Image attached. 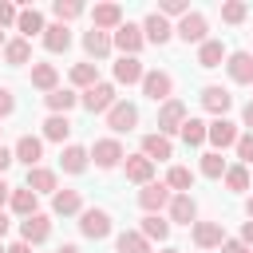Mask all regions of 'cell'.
I'll list each match as a JSON object with an SVG mask.
<instances>
[{
	"label": "cell",
	"mask_w": 253,
	"mask_h": 253,
	"mask_svg": "<svg viewBox=\"0 0 253 253\" xmlns=\"http://www.w3.org/2000/svg\"><path fill=\"white\" fill-rule=\"evenodd\" d=\"M0 253H8V245H4V241H0Z\"/></svg>",
	"instance_id": "91938a15"
},
{
	"label": "cell",
	"mask_w": 253,
	"mask_h": 253,
	"mask_svg": "<svg viewBox=\"0 0 253 253\" xmlns=\"http://www.w3.org/2000/svg\"><path fill=\"white\" fill-rule=\"evenodd\" d=\"M225 59H229V51H225L221 40H206V43L198 47V67H221Z\"/></svg>",
	"instance_id": "4dcf8cb0"
},
{
	"label": "cell",
	"mask_w": 253,
	"mask_h": 253,
	"mask_svg": "<svg viewBox=\"0 0 253 253\" xmlns=\"http://www.w3.org/2000/svg\"><path fill=\"white\" fill-rule=\"evenodd\" d=\"M241 241H245V245H249V249H253V217H249V221H245V225H241Z\"/></svg>",
	"instance_id": "816d5d0a"
},
{
	"label": "cell",
	"mask_w": 253,
	"mask_h": 253,
	"mask_svg": "<svg viewBox=\"0 0 253 253\" xmlns=\"http://www.w3.org/2000/svg\"><path fill=\"white\" fill-rule=\"evenodd\" d=\"M24 186L36 190V194H55V190H59V174L47 170V166H32L28 178H24Z\"/></svg>",
	"instance_id": "484cf974"
},
{
	"label": "cell",
	"mask_w": 253,
	"mask_h": 253,
	"mask_svg": "<svg viewBox=\"0 0 253 253\" xmlns=\"http://www.w3.org/2000/svg\"><path fill=\"white\" fill-rule=\"evenodd\" d=\"M115 253H150V241L138 233V229H123L115 237Z\"/></svg>",
	"instance_id": "836d02e7"
},
{
	"label": "cell",
	"mask_w": 253,
	"mask_h": 253,
	"mask_svg": "<svg viewBox=\"0 0 253 253\" xmlns=\"http://www.w3.org/2000/svg\"><path fill=\"white\" fill-rule=\"evenodd\" d=\"M16 32H20L24 40H32V36H43V32H47V20H43V12H40V8H20Z\"/></svg>",
	"instance_id": "4316f807"
},
{
	"label": "cell",
	"mask_w": 253,
	"mask_h": 253,
	"mask_svg": "<svg viewBox=\"0 0 253 253\" xmlns=\"http://www.w3.org/2000/svg\"><path fill=\"white\" fill-rule=\"evenodd\" d=\"M221 253H249V245H245L241 237H225V241H221Z\"/></svg>",
	"instance_id": "7dc6e473"
},
{
	"label": "cell",
	"mask_w": 253,
	"mask_h": 253,
	"mask_svg": "<svg viewBox=\"0 0 253 253\" xmlns=\"http://www.w3.org/2000/svg\"><path fill=\"white\" fill-rule=\"evenodd\" d=\"M206 32H210V24H206L202 12H190V16H182V20L174 24V36H178L182 43H198V47H202V43L210 40Z\"/></svg>",
	"instance_id": "5b68a950"
},
{
	"label": "cell",
	"mask_w": 253,
	"mask_h": 253,
	"mask_svg": "<svg viewBox=\"0 0 253 253\" xmlns=\"http://www.w3.org/2000/svg\"><path fill=\"white\" fill-rule=\"evenodd\" d=\"M245 213H249V217H253V198H249V202H245Z\"/></svg>",
	"instance_id": "9f6ffc18"
},
{
	"label": "cell",
	"mask_w": 253,
	"mask_h": 253,
	"mask_svg": "<svg viewBox=\"0 0 253 253\" xmlns=\"http://www.w3.org/2000/svg\"><path fill=\"white\" fill-rule=\"evenodd\" d=\"M8 253H32V245H28V241H12V245H8Z\"/></svg>",
	"instance_id": "f5cc1de1"
},
{
	"label": "cell",
	"mask_w": 253,
	"mask_h": 253,
	"mask_svg": "<svg viewBox=\"0 0 253 253\" xmlns=\"http://www.w3.org/2000/svg\"><path fill=\"white\" fill-rule=\"evenodd\" d=\"M111 229H115V221H111V213H107L103 206H87V210L79 213V233H83V237L103 241V237H111Z\"/></svg>",
	"instance_id": "6da1fadb"
},
{
	"label": "cell",
	"mask_w": 253,
	"mask_h": 253,
	"mask_svg": "<svg viewBox=\"0 0 253 253\" xmlns=\"http://www.w3.org/2000/svg\"><path fill=\"white\" fill-rule=\"evenodd\" d=\"M170 198H174V190H170L166 182H150V186L138 190V206H142L146 213H162V210L170 206Z\"/></svg>",
	"instance_id": "9c48e42d"
},
{
	"label": "cell",
	"mask_w": 253,
	"mask_h": 253,
	"mask_svg": "<svg viewBox=\"0 0 253 253\" xmlns=\"http://www.w3.org/2000/svg\"><path fill=\"white\" fill-rule=\"evenodd\" d=\"M142 75H146V67H142V59L138 55H119L115 59V83H138L142 87Z\"/></svg>",
	"instance_id": "ffe728a7"
},
{
	"label": "cell",
	"mask_w": 253,
	"mask_h": 253,
	"mask_svg": "<svg viewBox=\"0 0 253 253\" xmlns=\"http://www.w3.org/2000/svg\"><path fill=\"white\" fill-rule=\"evenodd\" d=\"M123 170H126V182H134V186H150L154 182V162L138 150V154H126L123 158Z\"/></svg>",
	"instance_id": "4fadbf2b"
},
{
	"label": "cell",
	"mask_w": 253,
	"mask_h": 253,
	"mask_svg": "<svg viewBox=\"0 0 253 253\" xmlns=\"http://www.w3.org/2000/svg\"><path fill=\"white\" fill-rule=\"evenodd\" d=\"M111 43H115L123 55H138V51L146 47L142 24H130V20H123V28H115V32H111Z\"/></svg>",
	"instance_id": "3957f363"
},
{
	"label": "cell",
	"mask_w": 253,
	"mask_h": 253,
	"mask_svg": "<svg viewBox=\"0 0 253 253\" xmlns=\"http://www.w3.org/2000/svg\"><path fill=\"white\" fill-rule=\"evenodd\" d=\"M107 126H111L115 134H130V130L138 126V107L126 103V99H119V103L107 111Z\"/></svg>",
	"instance_id": "ba28073f"
},
{
	"label": "cell",
	"mask_w": 253,
	"mask_h": 253,
	"mask_svg": "<svg viewBox=\"0 0 253 253\" xmlns=\"http://www.w3.org/2000/svg\"><path fill=\"white\" fill-rule=\"evenodd\" d=\"M245 16H249V4H245V0H225V4H221V20H225V24H241Z\"/></svg>",
	"instance_id": "b9f144b4"
},
{
	"label": "cell",
	"mask_w": 253,
	"mask_h": 253,
	"mask_svg": "<svg viewBox=\"0 0 253 253\" xmlns=\"http://www.w3.org/2000/svg\"><path fill=\"white\" fill-rule=\"evenodd\" d=\"M194 245L198 249H221V241H225V229H221V221H194Z\"/></svg>",
	"instance_id": "d6986e66"
},
{
	"label": "cell",
	"mask_w": 253,
	"mask_h": 253,
	"mask_svg": "<svg viewBox=\"0 0 253 253\" xmlns=\"http://www.w3.org/2000/svg\"><path fill=\"white\" fill-rule=\"evenodd\" d=\"M87 166H91V150L87 146H75V142L63 146V154H59V170L63 174H83Z\"/></svg>",
	"instance_id": "d4e9b609"
},
{
	"label": "cell",
	"mask_w": 253,
	"mask_h": 253,
	"mask_svg": "<svg viewBox=\"0 0 253 253\" xmlns=\"http://www.w3.org/2000/svg\"><path fill=\"white\" fill-rule=\"evenodd\" d=\"M8 229H12V221H8V213L0 210V241H4V233H8Z\"/></svg>",
	"instance_id": "db71d44e"
},
{
	"label": "cell",
	"mask_w": 253,
	"mask_h": 253,
	"mask_svg": "<svg viewBox=\"0 0 253 253\" xmlns=\"http://www.w3.org/2000/svg\"><path fill=\"white\" fill-rule=\"evenodd\" d=\"M4 63H8V67H24V63H32V40H24V36L8 40V43H4Z\"/></svg>",
	"instance_id": "f546056e"
},
{
	"label": "cell",
	"mask_w": 253,
	"mask_h": 253,
	"mask_svg": "<svg viewBox=\"0 0 253 253\" xmlns=\"http://www.w3.org/2000/svg\"><path fill=\"white\" fill-rule=\"evenodd\" d=\"M83 51H87V59H91V63H95V59H107V55L115 51V43H111V32L87 28V32H83Z\"/></svg>",
	"instance_id": "e0dca14e"
},
{
	"label": "cell",
	"mask_w": 253,
	"mask_h": 253,
	"mask_svg": "<svg viewBox=\"0 0 253 253\" xmlns=\"http://www.w3.org/2000/svg\"><path fill=\"white\" fill-rule=\"evenodd\" d=\"M142 36H146V43H170L174 40V24L166 20V16H158V12H150L146 20H142Z\"/></svg>",
	"instance_id": "2e32d148"
},
{
	"label": "cell",
	"mask_w": 253,
	"mask_h": 253,
	"mask_svg": "<svg viewBox=\"0 0 253 253\" xmlns=\"http://www.w3.org/2000/svg\"><path fill=\"white\" fill-rule=\"evenodd\" d=\"M8 210H12L16 217H32V213H40V194L28 190V186H12V202H8Z\"/></svg>",
	"instance_id": "44dd1931"
},
{
	"label": "cell",
	"mask_w": 253,
	"mask_h": 253,
	"mask_svg": "<svg viewBox=\"0 0 253 253\" xmlns=\"http://www.w3.org/2000/svg\"><path fill=\"white\" fill-rule=\"evenodd\" d=\"M233 150H237L241 166H249V162H253V130H245V134L237 138V146H233Z\"/></svg>",
	"instance_id": "ee69618b"
},
{
	"label": "cell",
	"mask_w": 253,
	"mask_h": 253,
	"mask_svg": "<svg viewBox=\"0 0 253 253\" xmlns=\"http://www.w3.org/2000/svg\"><path fill=\"white\" fill-rule=\"evenodd\" d=\"M43 103H47V111H51V115H67L71 107H79V95H75L71 87H59V91L43 95Z\"/></svg>",
	"instance_id": "d6a6232c"
},
{
	"label": "cell",
	"mask_w": 253,
	"mask_h": 253,
	"mask_svg": "<svg viewBox=\"0 0 253 253\" xmlns=\"http://www.w3.org/2000/svg\"><path fill=\"white\" fill-rule=\"evenodd\" d=\"M123 158H126V150H123L119 138H99V142L91 146V162H95L99 170H115V166H123Z\"/></svg>",
	"instance_id": "52a82bcc"
},
{
	"label": "cell",
	"mask_w": 253,
	"mask_h": 253,
	"mask_svg": "<svg viewBox=\"0 0 253 253\" xmlns=\"http://www.w3.org/2000/svg\"><path fill=\"white\" fill-rule=\"evenodd\" d=\"M8 202H12V186H8V182H4V178H0V210H4V206H8Z\"/></svg>",
	"instance_id": "f907efd6"
},
{
	"label": "cell",
	"mask_w": 253,
	"mask_h": 253,
	"mask_svg": "<svg viewBox=\"0 0 253 253\" xmlns=\"http://www.w3.org/2000/svg\"><path fill=\"white\" fill-rule=\"evenodd\" d=\"M225 71H229V79L233 83H253V51H229V59H225Z\"/></svg>",
	"instance_id": "7402d4cb"
},
{
	"label": "cell",
	"mask_w": 253,
	"mask_h": 253,
	"mask_svg": "<svg viewBox=\"0 0 253 253\" xmlns=\"http://www.w3.org/2000/svg\"><path fill=\"white\" fill-rule=\"evenodd\" d=\"M12 162H16V154H12L8 146H0V178H4V170H8Z\"/></svg>",
	"instance_id": "c3c4849f"
},
{
	"label": "cell",
	"mask_w": 253,
	"mask_h": 253,
	"mask_svg": "<svg viewBox=\"0 0 253 253\" xmlns=\"http://www.w3.org/2000/svg\"><path fill=\"white\" fill-rule=\"evenodd\" d=\"M0 130H4V126H0Z\"/></svg>",
	"instance_id": "6125c7cd"
},
{
	"label": "cell",
	"mask_w": 253,
	"mask_h": 253,
	"mask_svg": "<svg viewBox=\"0 0 253 253\" xmlns=\"http://www.w3.org/2000/svg\"><path fill=\"white\" fill-rule=\"evenodd\" d=\"M186 119H190V111H186V103H182V99L162 103V107H158V134H166V138H170V134H178Z\"/></svg>",
	"instance_id": "8992f818"
},
{
	"label": "cell",
	"mask_w": 253,
	"mask_h": 253,
	"mask_svg": "<svg viewBox=\"0 0 253 253\" xmlns=\"http://www.w3.org/2000/svg\"><path fill=\"white\" fill-rule=\"evenodd\" d=\"M83 12H87V4H79V0H55V4H51L55 24H71V20H79Z\"/></svg>",
	"instance_id": "74e56055"
},
{
	"label": "cell",
	"mask_w": 253,
	"mask_h": 253,
	"mask_svg": "<svg viewBox=\"0 0 253 253\" xmlns=\"http://www.w3.org/2000/svg\"><path fill=\"white\" fill-rule=\"evenodd\" d=\"M4 43H8V40H4V28H0V47H4Z\"/></svg>",
	"instance_id": "680465c9"
},
{
	"label": "cell",
	"mask_w": 253,
	"mask_h": 253,
	"mask_svg": "<svg viewBox=\"0 0 253 253\" xmlns=\"http://www.w3.org/2000/svg\"><path fill=\"white\" fill-rule=\"evenodd\" d=\"M12 154H16V162H24V166L32 170V166H40V158H43V138H36V134H20L16 146H12Z\"/></svg>",
	"instance_id": "ac0fdd59"
},
{
	"label": "cell",
	"mask_w": 253,
	"mask_h": 253,
	"mask_svg": "<svg viewBox=\"0 0 253 253\" xmlns=\"http://www.w3.org/2000/svg\"><path fill=\"white\" fill-rule=\"evenodd\" d=\"M83 210H87V206H83L79 190H67V186H63V190L51 194V213H55V217H79Z\"/></svg>",
	"instance_id": "9a60e30c"
},
{
	"label": "cell",
	"mask_w": 253,
	"mask_h": 253,
	"mask_svg": "<svg viewBox=\"0 0 253 253\" xmlns=\"http://www.w3.org/2000/svg\"><path fill=\"white\" fill-rule=\"evenodd\" d=\"M178 134H182V142H186V146H202V142L210 138V123H202V119H194V115H190V119L182 123V130H178Z\"/></svg>",
	"instance_id": "d590c367"
},
{
	"label": "cell",
	"mask_w": 253,
	"mask_h": 253,
	"mask_svg": "<svg viewBox=\"0 0 253 253\" xmlns=\"http://www.w3.org/2000/svg\"><path fill=\"white\" fill-rule=\"evenodd\" d=\"M154 12H158V16H166V20H170V16H174V20H182V16H190V4H186V0H162Z\"/></svg>",
	"instance_id": "7bdbcfd3"
},
{
	"label": "cell",
	"mask_w": 253,
	"mask_h": 253,
	"mask_svg": "<svg viewBox=\"0 0 253 253\" xmlns=\"http://www.w3.org/2000/svg\"><path fill=\"white\" fill-rule=\"evenodd\" d=\"M95 83H99V63L83 59V63H75V67H71V87L87 91V87H95Z\"/></svg>",
	"instance_id": "e575fe53"
},
{
	"label": "cell",
	"mask_w": 253,
	"mask_h": 253,
	"mask_svg": "<svg viewBox=\"0 0 253 253\" xmlns=\"http://www.w3.org/2000/svg\"><path fill=\"white\" fill-rule=\"evenodd\" d=\"M16 20H20V8L12 0H0V28H16Z\"/></svg>",
	"instance_id": "f6af8a7d"
},
{
	"label": "cell",
	"mask_w": 253,
	"mask_h": 253,
	"mask_svg": "<svg viewBox=\"0 0 253 253\" xmlns=\"http://www.w3.org/2000/svg\"><path fill=\"white\" fill-rule=\"evenodd\" d=\"M198 170H202V178H225L229 162H225L217 150H206V154H202V162H198Z\"/></svg>",
	"instance_id": "f35d334b"
},
{
	"label": "cell",
	"mask_w": 253,
	"mask_h": 253,
	"mask_svg": "<svg viewBox=\"0 0 253 253\" xmlns=\"http://www.w3.org/2000/svg\"><path fill=\"white\" fill-rule=\"evenodd\" d=\"M55 253H79V245H59Z\"/></svg>",
	"instance_id": "11a10c76"
},
{
	"label": "cell",
	"mask_w": 253,
	"mask_h": 253,
	"mask_svg": "<svg viewBox=\"0 0 253 253\" xmlns=\"http://www.w3.org/2000/svg\"><path fill=\"white\" fill-rule=\"evenodd\" d=\"M32 87L43 91V95L59 91V67L55 63H32Z\"/></svg>",
	"instance_id": "83f0119b"
},
{
	"label": "cell",
	"mask_w": 253,
	"mask_h": 253,
	"mask_svg": "<svg viewBox=\"0 0 253 253\" xmlns=\"http://www.w3.org/2000/svg\"><path fill=\"white\" fill-rule=\"evenodd\" d=\"M47 237H51V217H47V213H32V217L20 221V241H28V245H43Z\"/></svg>",
	"instance_id": "5bb4252c"
},
{
	"label": "cell",
	"mask_w": 253,
	"mask_h": 253,
	"mask_svg": "<svg viewBox=\"0 0 253 253\" xmlns=\"http://www.w3.org/2000/svg\"><path fill=\"white\" fill-rule=\"evenodd\" d=\"M138 233H142L146 241H166V237H170V217H162V213H146L142 225H138Z\"/></svg>",
	"instance_id": "1f68e13d"
},
{
	"label": "cell",
	"mask_w": 253,
	"mask_h": 253,
	"mask_svg": "<svg viewBox=\"0 0 253 253\" xmlns=\"http://www.w3.org/2000/svg\"><path fill=\"white\" fill-rule=\"evenodd\" d=\"M166 217H170V225L178 221V225L194 229V221H198V202H194L190 194H174V198H170V206H166Z\"/></svg>",
	"instance_id": "30bf717a"
},
{
	"label": "cell",
	"mask_w": 253,
	"mask_h": 253,
	"mask_svg": "<svg viewBox=\"0 0 253 253\" xmlns=\"http://www.w3.org/2000/svg\"><path fill=\"white\" fill-rule=\"evenodd\" d=\"M241 126H245V130H253V99L241 107Z\"/></svg>",
	"instance_id": "681fc988"
},
{
	"label": "cell",
	"mask_w": 253,
	"mask_h": 253,
	"mask_svg": "<svg viewBox=\"0 0 253 253\" xmlns=\"http://www.w3.org/2000/svg\"><path fill=\"white\" fill-rule=\"evenodd\" d=\"M91 28H99V32L123 28V8H119V4H95V8H91Z\"/></svg>",
	"instance_id": "603a6c76"
},
{
	"label": "cell",
	"mask_w": 253,
	"mask_h": 253,
	"mask_svg": "<svg viewBox=\"0 0 253 253\" xmlns=\"http://www.w3.org/2000/svg\"><path fill=\"white\" fill-rule=\"evenodd\" d=\"M40 40H43V47H47L51 55H59V51L71 47V28H67V24H47V32H43Z\"/></svg>",
	"instance_id": "f1b7e54d"
},
{
	"label": "cell",
	"mask_w": 253,
	"mask_h": 253,
	"mask_svg": "<svg viewBox=\"0 0 253 253\" xmlns=\"http://www.w3.org/2000/svg\"><path fill=\"white\" fill-rule=\"evenodd\" d=\"M142 154H146L150 162H166V158H174V142H170L166 134L150 130V134H142Z\"/></svg>",
	"instance_id": "cb8c5ba5"
},
{
	"label": "cell",
	"mask_w": 253,
	"mask_h": 253,
	"mask_svg": "<svg viewBox=\"0 0 253 253\" xmlns=\"http://www.w3.org/2000/svg\"><path fill=\"white\" fill-rule=\"evenodd\" d=\"M198 103L213 115V119H225V111L233 107V95L225 91V87H217V83H210V87H202V95H198Z\"/></svg>",
	"instance_id": "8fae6325"
},
{
	"label": "cell",
	"mask_w": 253,
	"mask_h": 253,
	"mask_svg": "<svg viewBox=\"0 0 253 253\" xmlns=\"http://www.w3.org/2000/svg\"><path fill=\"white\" fill-rule=\"evenodd\" d=\"M79 103H83L91 115H107V111L119 103V95H115V83H103V79H99L95 87H87V91L79 95Z\"/></svg>",
	"instance_id": "7a4b0ae2"
},
{
	"label": "cell",
	"mask_w": 253,
	"mask_h": 253,
	"mask_svg": "<svg viewBox=\"0 0 253 253\" xmlns=\"http://www.w3.org/2000/svg\"><path fill=\"white\" fill-rule=\"evenodd\" d=\"M249 190H253V186H249Z\"/></svg>",
	"instance_id": "94428289"
},
{
	"label": "cell",
	"mask_w": 253,
	"mask_h": 253,
	"mask_svg": "<svg viewBox=\"0 0 253 253\" xmlns=\"http://www.w3.org/2000/svg\"><path fill=\"white\" fill-rule=\"evenodd\" d=\"M67 134H71V119L67 115H47L43 119V138L47 142H63Z\"/></svg>",
	"instance_id": "8d00e7d4"
},
{
	"label": "cell",
	"mask_w": 253,
	"mask_h": 253,
	"mask_svg": "<svg viewBox=\"0 0 253 253\" xmlns=\"http://www.w3.org/2000/svg\"><path fill=\"white\" fill-rule=\"evenodd\" d=\"M225 186H229L233 194H241V190H249V186H253V174H249V166H241V162H233V166L225 170Z\"/></svg>",
	"instance_id": "60d3db41"
},
{
	"label": "cell",
	"mask_w": 253,
	"mask_h": 253,
	"mask_svg": "<svg viewBox=\"0 0 253 253\" xmlns=\"http://www.w3.org/2000/svg\"><path fill=\"white\" fill-rule=\"evenodd\" d=\"M16 111V95H12V87H0V119H8Z\"/></svg>",
	"instance_id": "bcb514c9"
},
{
	"label": "cell",
	"mask_w": 253,
	"mask_h": 253,
	"mask_svg": "<svg viewBox=\"0 0 253 253\" xmlns=\"http://www.w3.org/2000/svg\"><path fill=\"white\" fill-rule=\"evenodd\" d=\"M162 253H182V249H174V245H166V249H162Z\"/></svg>",
	"instance_id": "6f0895ef"
},
{
	"label": "cell",
	"mask_w": 253,
	"mask_h": 253,
	"mask_svg": "<svg viewBox=\"0 0 253 253\" xmlns=\"http://www.w3.org/2000/svg\"><path fill=\"white\" fill-rule=\"evenodd\" d=\"M142 95L150 103H170L174 99V75L170 71H146L142 75Z\"/></svg>",
	"instance_id": "277c9868"
},
{
	"label": "cell",
	"mask_w": 253,
	"mask_h": 253,
	"mask_svg": "<svg viewBox=\"0 0 253 253\" xmlns=\"http://www.w3.org/2000/svg\"><path fill=\"white\" fill-rule=\"evenodd\" d=\"M166 186H170L174 194H190V186H194V170H190V166H170V170H166Z\"/></svg>",
	"instance_id": "ab89813d"
},
{
	"label": "cell",
	"mask_w": 253,
	"mask_h": 253,
	"mask_svg": "<svg viewBox=\"0 0 253 253\" xmlns=\"http://www.w3.org/2000/svg\"><path fill=\"white\" fill-rule=\"evenodd\" d=\"M237 138H241V130H237L233 119H213V123H210V138H206V142H210L217 154H221L225 146H237Z\"/></svg>",
	"instance_id": "7c38bea8"
}]
</instances>
